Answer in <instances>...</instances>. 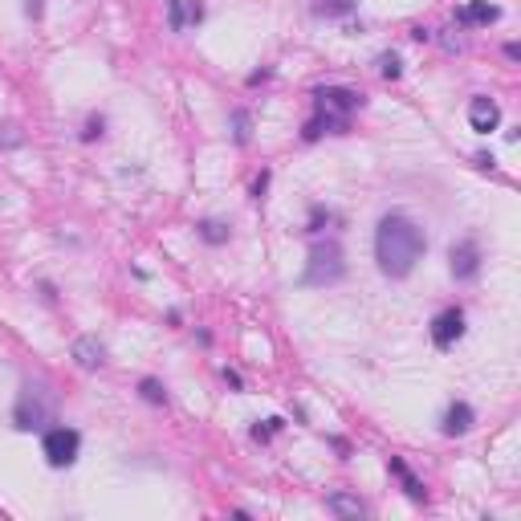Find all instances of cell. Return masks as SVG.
I'll return each instance as SVG.
<instances>
[{
  "label": "cell",
  "mask_w": 521,
  "mask_h": 521,
  "mask_svg": "<svg viewBox=\"0 0 521 521\" xmlns=\"http://www.w3.org/2000/svg\"><path fill=\"white\" fill-rule=\"evenodd\" d=\"M351 8H355V0H318V13H326V17L351 13Z\"/></svg>",
  "instance_id": "obj_16"
},
{
  "label": "cell",
  "mask_w": 521,
  "mask_h": 521,
  "mask_svg": "<svg viewBox=\"0 0 521 521\" xmlns=\"http://www.w3.org/2000/svg\"><path fill=\"white\" fill-rule=\"evenodd\" d=\"M167 8H171V29H175V33H184V24H188V17H184V4H179V0H167Z\"/></svg>",
  "instance_id": "obj_19"
},
{
  "label": "cell",
  "mask_w": 521,
  "mask_h": 521,
  "mask_svg": "<svg viewBox=\"0 0 521 521\" xmlns=\"http://www.w3.org/2000/svg\"><path fill=\"white\" fill-rule=\"evenodd\" d=\"M70 355H73V362H78L82 371H98V367L106 362V351H102V342H98L94 334H82V338H73Z\"/></svg>",
  "instance_id": "obj_9"
},
{
  "label": "cell",
  "mask_w": 521,
  "mask_h": 521,
  "mask_svg": "<svg viewBox=\"0 0 521 521\" xmlns=\"http://www.w3.org/2000/svg\"><path fill=\"white\" fill-rule=\"evenodd\" d=\"M29 13H33V17H41V0H29Z\"/></svg>",
  "instance_id": "obj_26"
},
{
  "label": "cell",
  "mask_w": 521,
  "mask_h": 521,
  "mask_svg": "<svg viewBox=\"0 0 521 521\" xmlns=\"http://www.w3.org/2000/svg\"><path fill=\"white\" fill-rule=\"evenodd\" d=\"M200 237L208 240V244H224V240H228V228L216 224V220H204V224H200Z\"/></svg>",
  "instance_id": "obj_15"
},
{
  "label": "cell",
  "mask_w": 521,
  "mask_h": 521,
  "mask_svg": "<svg viewBox=\"0 0 521 521\" xmlns=\"http://www.w3.org/2000/svg\"><path fill=\"white\" fill-rule=\"evenodd\" d=\"M473 407L469 403H452L448 411H444V436H464L469 427H473Z\"/></svg>",
  "instance_id": "obj_11"
},
{
  "label": "cell",
  "mask_w": 521,
  "mask_h": 521,
  "mask_svg": "<svg viewBox=\"0 0 521 521\" xmlns=\"http://www.w3.org/2000/svg\"><path fill=\"white\" fill-rule=\"evenodd\" d=\"M346 273V257L338 240H318L309 249V265H306V285H334Z\"/></svg>",
  "instance_id": "obj_2"
},
{
  "label": "cell",
  "mask_w": 521,
  "mask_h": 521,
  "mask_svg": "<svg viewBox=\"0 0 521 521\" xmlns=\"http://www.w3.org/2000/svg\"><path fill=\"white\" fill-rule=\"evenodd\" d=\"M501 17V8L497 4H489V0H473V4H464V8H456V21L460 24H493Z\"/></svg>",
  "instance_id": "obj_10"
},
{
  "label": "cell",
  "mask_w": 521,
  "mask_h": 521,
  "mask_svg": "<svg viewBox=\"0 0 521 521\" xmlns=\"http://www.w3.org/2000/svg\"><path fill=\"white\" fill-rule=\"evenodd\" d=\"M460 334H464V314H460L456 306L444 309V314H440V318L432 322V342H436L440 351H448V346L456 342V338H460Z\"/></svg>",
  "instance_id": "obj_7"
},
{
  "label": "cell",
  "mask_w": 521,
  "mask_h": 521,
  "mask_svg": "<svg viewBox=\"0 0 521 521\" xmlns=\"http://www.w3.org/2000/svg\"><path fill=\"white\" fill-rule=\"evenodd\" d=\"M326 509L338 513V518H355V521L367 518V505L358 497H351V493H330V497H326Z\"/></svg>",
  "instance_id": "obj_12"
},
{
  "label": "cell",
  "mask_w": 521,
  "mask_h": 521,
  "mask_svg": "<svg viewBox=\"0 0 521 521\" xmlns=\"http://www.w3.org/2000/svg\"><path fill=\"white\" fill-rule=\"evenodd\" d=\"M322 220H330V212H322V208H314V220H309V233H322Z\"/></svg>",
  "instance_id": "obj_22"
},
{
  "label": "cell",
  "mask_w": 521,
  "mask_h": 521,
  "mask_svg": "<svg viewBox=\"0 0 521 521\" xmlns=\"http://www.w3.org/2000/svg\"><path fill=\"white\" fill-rule=\"evenodd\" d=\"M49 411H53V403L41 387H33V383H24L21 387V399H17V411H13V420L21 432H33V427H41L49 420Z\"/></svg>",
  "instance_id": "obj_3"
},
{
  "label": "cell",
  "mask_w": 521,
  "mask_h": 521,
  "mask_svg": "<svg viewBox=\"0 0 521 521\" xmlns=\"http://www.w3.org/2000/svg\"><path fill=\"white\" fill-rule=\"evenodd\" d=\"M41 448H45V460L53 464V469H70L73 460H78L82 436H78L73 427H49L45 440H41Z\"/></svg>",
  "instance_id": "obj_4"
},
{
  "label": "cell",
  "mask_w": 521,
  "mask_h": 521,
  "mask_svg": "<svg viewBox=\"0 0 521 521\" xmlns=\"http://www.w3.org/2000/svg\"><path fill=\"white\" fill-rule=\"evenodd\" d=\"M98 135H102V119H90V122H86V131H82V139L90 142V139H98Z\"/></svg>",
  "instance_id": "obj_21"
},
{
  "label": "cell",
  "mask_w": 521,
  "mask_h": 521,
  "mask_svg": "<svg viewBox=\"0 0 521 521\" xmlns=\"http://www.w3.org/2000/svg\"><path fill=\"white\" fill-rule=\"evenodd\" d=\"M505 57H509V61H518V57H521V45H513V41H509V45H505Z\"/></svg>",
  "instance_id": "obj_25"
},
{
  "label": "cell",
  "mask_w": 521,
  "mask_h": 521,
  "mask_svg": "<svg viewBox=\"0 0 521 521\" xmlns=\"http://www.w3.org/2000/svg\"><path fill=\"white\" fill-rule=\"evenodd\" d=\"M277 427H285V420H281V416H273V420H265V424H257V427H253V440H269V436H273Z\"/></svg>",
  "instance_id": "obj_18"
},
{
  "label": "cell",
  "mask_w": 521,
  "mask_h": 521,
  "mask_svg": "<svg viewBox=\"0 0 521 521\" xmlns=\"http://www.w3.org/2000/svg\"><path fill=\"white\" fill-rule=\"evenodd\" d=\"M233 126H237V142H249V115H244V110L233 115Z\"/></svg>",
  "instance_id": "obj_20"
},
{
  "label": "cell",
  "mask_w": 521,
  "mask_h": 521,
  "mask_svg": "<svg viewBox=\"0 0 521 521\" xmlns=\"http://www.w3.org/2000/svg\"><path fill=\"white\" fill-rule=\"evenodd\" d=\"M314 102H318V115H330V119L346 122L362 106V94L346 90V86H322V90H314Z\"/></svg>",
  "instance_id": "obj_5"
},
{
  "label": "cell",
  "mask_w": 521,
  "mask_h": 521,
  "mask_svg": "<svg viewBox=\"0 0 521 521\" xmlns=\"http://www.w3.org/2000/svg\"><path fill=\"white\" fill-rule=\"evenodd\" d=\"M188 21H191V24L204 21V4H200V0H191V4H188Z\"/></svg>",
  "instance_id": "obj_23"
},
{
  "label": "cell",
  "mask_w": 521,
  "mask_h": 521,
  "mask_svg": "<svg viewBox=\"0 0 521 521\" xmlns=\"http://www.w3.org/2000/svg\"><path fill=\"white\" fill-rule=\"evenodd\" d=\"M391 473L403 480V489H407V497H411V501H424V497H427L424 480H416V476H411V469H407L403 460H391Z\"/></svg>",
  "instance_id": "obj_13"
},
{
  "label": "cell",
  "mask_w": 521,
  "mask_h": 521,
  "mask_svg": "<svg viewBox=\"0 0 521 521\" xmlns=\"http://www.w3.org/2000/svg\"><path fill=\"white\" fill-rule=\"evenodd\" d=\"M427 249L424 228L403 212H387L375 228V257L387 277H407Z\"/></svg>",
  "instance_id": "obj_1"
},
{
  "label": "cell",
  "mask_w": 521,
  "mask_h": 521,
  "mask_svg": "<svg viewBox=\"0 0 521 521\" xmlns=\"http://www.w3.org/2000/svg\"><path fill=\"white\" fill-rule=\"evenodd\" d=\"M448 265H452L456 281H473L476 273H480V249H476V240L469 237V240H460V244H452Z\"/></svg>",
  "instance_id": "obj_6"
},
{
  "label": "cell",
  "mask_w": 521,
  "mask_h": 521,
  "mask_svg": "<svg viewBox=\"0 0 521 521\" xmlns=\"http://www.w3.org/2000/svg\"><path fill=\"white\" fill-rule=\"evenodd\" d=\"M139 395L147 403H167V391H163V383H159V379H142L139 383Z\"/></svg>",
  "instance_id": "obj_14"
},
{
  "label": "cell",
  "mask_w": 521,
  "mask_h": 521,
  "mask_svg": "<svg viewBox=\"0 0 521 521\" xmlns=\"http://www.w3.org/2000/svg\"><path fill=\"white\" fill-rule=\"evenodd\" d=\"M379 73H383V78H399V73H403L399 53H383V57H379Z\"/></svg>",
  "instance_id": "obj_17"
},
{
  "label": "cell",
  "mask_w": 521,
  "mask_h": 521,
  "mask_svg": "<svg viewBox=\"0 0 521 521\" xmlns=\"http://www.w3.org/2000/svg\"><path fill=\"white\" fill-rule=\"evenodd\" d=\"M469 122H473V131H480V135H489V131H497L501 126V110L493 98L476 94L473 102H469Z\"/></svg>",
  "instance_id": "obj_8"
},
{
  "label": "cell",
  "mask_w": 521,
  "mask_h": 521,
  "mask_svg": "<svg viewBox=\"0 0 521 521\" xmlns=\"http://www.w3.org/2000/svg\"><path fill=\"white\" fill-rule=\"evenodd\" d=\"M265 188H269V171H260V175H257V184H253V196L260 200V196H265Z\"/></svg>",
  "instance_id": "obj_24"
}]
</instances>
